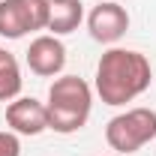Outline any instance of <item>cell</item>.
<instances>
[{"mask_svg": "<svg viewBox=\"0 0 156 156\" xmlns=\"http://www.w3.org/2000/svg\"><path fill=\"white\" fill-rule=\"evenodd\" d=\"M150 60L141 51L108 48L96 63V93L105 105H126L150 87Z\"/></svg>", "mask_w": 156, "mask_h": 156, "instance_id": "obj_1", "label": "cell"}, {"mask_svg": "<svg viewBox=\"0 0 156 156\" xmlns=\"http://www.w3.org/2000/svg\"><path fill=\"white\" fill-rule=\"evenodd\" d=\"M90 105H93V93L90 84L78 75H63L48 87V129H54L60 135L78 132L87 117H90Z\"/></svg>", "mask_w": 156, "mask_h": 156, "instance_id": "obj_2", "label": "cell"}, {"mask_svg": "<svg viewBox=\"0 0 156 156\" xmlns=\"http://www.w3.org/2000/svg\"><path fill=\"white\" fill-rule=\"evenodd\" d=\"M156 138V111L153 108H129L108 120L105 141L117 153H138Z\"/></svg>", "mask_w": 156, "mask_h": 156, "instance_id": "obj_3", "label": "cell"}, {"mask_svg": "<svg viewBox=\"0 0 156 156\" xmlns=\"http://www.w3.org/2000/svg\"><path fill=\"white\" fill-rule=\"evenodd\" d=\"M87 30L90 36L102 42V45H111L129 30V15L126 9L114 3V0H102L99 6H93V12L87 15Z\"/></svg>", "mask_w": 156, "mask_h": 156, "instance_id": "obj_4", "label": "cell"}, {"mask_svg": "<svg viewBox=\"0 0 156 156\" xmlns=\"http://www.w3.org/2000/svg\"><path fill=\"white\" fill-rule=\"evenodd\" d=\"M6 126L15 135H39L48 129V108L33 96L12 99L6 105Z\"/></svg>", "mask_w": 156, "mask_h": 156, "instance_id": "obj_5", "label": "cell"}, {"mask_svg": "<svg viewBox=\"0 0 156 156\" xmlns=\"http://www.w3.org/2000/svg\"><path fill=\"white\" fill-rule=\"evenodd\" d=\"M27 66H30V72L42 78L57 75L66 66V45L57 36H36L27 48Z\"/></svg>", "mask_w": 156, "mask_h": 156, "instance_id": "obj_6", "label": "cell"}, {"mask_svg": "<svg viewBox=\"0 0 156 156\" xmlns=\"http://www.w3.org/2000/svg\"><path fill=\"white\" fill-rule=\"evenodd\" d=\"M48 6H51V18H48L51 36H63V33L78 30V24L84 18L81 0H48Z\"/></svg>", "mask_w": 156, "mask_h": 156, "instance_id": "obj_7", "label": "cell"}, {"mask_svg": "<svg viewBox=\"0 0 156 156\" xmlns=\"http://www.w3.org/2000/svg\"><path fill=\"white\" fill-rule=\"evenodd\" d=\"M24 33H30V27H27L21 0H0V36L21 39Z\"/></svg>", "mask_w": 156, "mask_h": 156, "instance_id": "obj_8", "label": "cell"}, {"mask_svg": "<svg viewBox=\"0 0 156 156\" xmlns=\"http://www.w3.org/2000/svg\"><path fill=\"white\" fill-rule=\"evenodd\" d=\"M21 93V69L18 60L6 48H0V102H12Z\"/></svg>", "mask_w": 156, "mask_h": 156, "instance_id": "obj_9", "label": "cell"}, {"mask_svg": "<svg viewBox=\"0 0 156 156\" xmlns=\"http://www.w3.org/2000/svg\"><path fill=\"white\" fill-rule=\"evenodd\" d=\"M0 156H21V141L15 132H0Z\"/></svg>", "mask_w": 156, "mask_h": 156, "instance_id": "obj_10", "label": "cell"}]
</instances>
